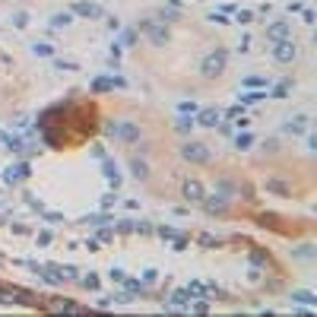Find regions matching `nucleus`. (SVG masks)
Listing matches in <instances>:
<instances>
[{"label":"nucleus","mask_w":317,"mask_h":317,"mask_svg":"<svg viewBox=\"0 0 317 317\" xmlns=\"http://www.w3.org/2000/svg\"><path fill=\"white\" fill-rule=\"evenodd\" d=\"M32 51H35L38 57H51V54H54V48H51L48 41H35V45H32Z\"/></svg>","instance_id":"23"},{"label":"nucleus","mask_w":317,"mask_h":317,"mask_svg":"<svg viewBox=\"0 0 317 317\" xmlns=\"http://www.w3.org/2000/svg\"><path fill=\"white\" fill-rule=\"evenodd\" d=\"M289 89H292V83H289V80L276 83V89H273V99H286V96H289Z\"/></svg>","instance_id":"24"},{"label":"nucleus","mask_w":317,"mask_h":317,"mask_svg":"<svg viewBox=\"0 0 317 317\" xmlns=\"http://www.w3.org/2000/svg\"><path fill=\"white\" fill-rule=\"evenodd\" d=\"M181 156L187 159V162H200V165H203V162H210V149L207 146H203V143H184V146H181Z\"/></svg>","instance_id":"4"},{"label":"nucleus","mask_w":317,"mask_h":317,"mask_svg":"<svg viewBox=\"0 0 317 317\" xmlns=\"http://www.w3.org/2000/svg\"><path fill=\"white\" fill-rule=\"evenodd\" d=\"M191 305V295H187V289H181V292H175L168 298V305H165V311H171V308H187Z\"/></svg>","instance_id":"15"},{"label":"nucleus","mask_w":317,"mask_h":317,"mask_svg":"<svg viewBox=\"0 0 317 317\" xmlns=\"http://www.w3.org/2000/svg\"><path fill=\"white\" fill-rule=\"evenodd\" d=\"M225 61H228L225 51H210V54L203 57V64H200V73L207 76V80H216V76H222V70H225Z\"/></svg>","instance_id":"2"},{"label":"nucleus","mask_w":317,"mask_h":317,"mask_svg":"<svg viewBox=\"0 0 317 317\" xmlns=\"http://www.w3.org/2000/svg\"><path fill=\"white\" fill-rule=\"evenodd\" d=\"M181 194H184V200H187V203H200L203 197H207V191H203V184H200V181H184Z\"/></svg>","instance_id":"9"},{"label":"nucleus","mask_w":317,"mask_h":317,"mask_svg":"<svg viewBox=\"0 0 317 317\" xmlns=\"http://www.w3.org/2000/svg\"><path fill=\"white\" fill-rule=\"evenodd\" d=\"M3 136H6V133H3V130H0V143H3Z\"/></svg>","instance_id":"43"},{"label":"nucleus","mask_w":317,"mask_h":317,"mask_svg":"<svg viewBox=\"0 0 317 317\" xmlns=\"http://www.w3.org/2000/svg\"><path fill=\"white\" fill-rule=\"evenodd\" d=\"M267 191H273V194H282V197H286V194H289V187L282 184V181H267Z\"/></svg>","instance_id":"26"},{"label":"nucleus","mask_w":317,"mask_h":317,"mask_svg":"<svg viewBox=\"0 0 317 317\" xmlns=\"http://www.w3.org/2000/svg\"><path fill=\"white\" fill-rule=\"evenodd\" d=\"M210 22H216V25H228L225 13H210Z\"/></svg>","instance_id":"32"},{"label":"nucleus","mask_w":317,"mask_h":317,"mask_svg":"<svg viewBox=\"0 0 317 317\" xmlns=\"http://www.w3.org/2000/svg\"><path fill=\"white\" fill-rule=\"evenodd\" d=\"M194 124H197L194 117L181 114V117H178V121H175V130H178V133H191V130H194Z\"/></svg>","instance_id":"18"},{"label":"nucleus","mask_w":317,"mask_h":317,"mask_svg":"<svg viewBox=\"0 0 317 317\" xmlns=\"http://www.w3.org/2000/svg\"><path fill=\"white\" fill-rule=\"evenodd\" d=\"M57 70H64V73H73V70H76V64H70V61H57Z\"/></svg>","instance_id":"34"},{"label":"nucleus","mask_w":317,"mask_h":317,"mask_svg":"<svg viewBox=\"0 0 317 317\" xmlns=\"http://www.w3.org/2000/svg\"><path fill=\"white\" fill-rule=\"evenodd\" d=\"M80 282H83L86 289H99V276H92V273H89V276H83Z\"/></svg>","instance_id":"29"},{"label":"nucleus","mask_w":317,"mask_h":317,"mask_svg":"<svg viewBox=\"0 0 317 317\" xmlns=\"http://www.w3.org/2000/svg\"><path fill=\"white\" fill-rule=\"evenodd\" d=\"M130 168H133V175H136V178H140V181H146V178H149V168H146V162H140V159H133V162H130Z\"/></svg>","instance_id":"20"},{"label":"nucleus","mask_w":317,"mask_h":317,"mask_svg":"<svg viewBox=\"0 0 317 317\" xmlns=\"http://www.w3.org/2000/svg\"><path fill=\"white\" fill-rule=\"evenodd\" d=\"M178 111H181V114H194L197 105H194V102H181V105H178Z\"/></svg>","instance_id":"30"},{"label":"nucleus","mask_w":317,"mask_h":317,"mask_svg":"<svg viewBox=\"0 0 317 317\" xmlns=\"http://www.w3.org/2000/svg\"><path fill=\"white\" fill-rule=\"evenodd\" d=\"M292 302L295 305H317V298L311 292H292Z\"/></svg>","instance_id":"22"},{"label":"nucleus","mask_w":317,"mask_h":317,"mask_svg":"<svg viewBox=\"0 0 317 317\" xmlns=\"http://www.w3.org/2000/svg\"><path fill=\"white\" fill-rule=\"evenodd\" d=\"M156 276H159L156 270H146V273H143V286H149V282H156Z\"/></svg>","instance_id":"35"},{"label":"nucleus","mask_w":317,"mask_h":317,"mask_svg":"<svg viewBox=\"0 0 317 317\" xmlns=\"http://www.w3.org/2000/svg\"><path fill=\"white\" fill-rule=\"evenodd\" d=\"M38 305L51 314H83L86 311L83 305H73V302H38Z\"/></svg>","instance_id":"6"},{"label":"nucleus","mask_w":317,"mask_h":317,"mask_svg":"<svg viewBox=\"0 0 317 317\" xmlns=\"http://www.w3.org/2000/svg\"><path fill=\"white\" fill-rule=\"evenodd\" d=\"M238 22H241V25L254 22V13H251V10H241V13H238Z\"/></svg>","instance_id":"31"},{"label":"nucleus","mask_w":317,"mask_h":317,"mask_svg":"<svg viewBox=\"0 0 317 317\" xmlns=\"http://www.w3.org/2000/svg\"><path fill=\"white\" fill-rule=\"evenodd\" d=\"M295 45H292V38H282L273 45V61H279V64H289V61H295Z\"/></svg>","instance_id":"5"},{"label":"nucleus","mask_w":317,"mask_h":317,"mask_svg":"<svg viewBox=\"0 0 317 317\" xmlns=\"http://www.w3.org/2000/svg\"><path fill=\"white\" fill-rule=\"evenodd\" d=\"M111 279H114V282H124L127 276H124V270H111Z\"/></svg>","instance_id":"39"},{"label":"nucleus","mask_w":317,"mask_h":317,"mask_svg":"<svg viewBox=\"0 0 317 317\" xmlns=\"http://www.w3.org/2000/svg\"><path fill=\"white\" fill-rule=\"evenodd\" d=\"M244 114V108L241 105H238V108H232V111H228V117H232V121H235V117H241Z\"/></svg>","instance_id":"40"},{"label":"nucleus","mask_w":317,"mask_h":317,"mask_svg":"<svg viewBox=\"0 0 317 317\" xmlns=\"http://www.w3.org/2000/svg\"><path fill=\"white\" fill-rule=\"evenodd\" d=\"M276 216H273V212H270V216H267V212H263V216H260V225H276Z\"/></svg>","instance_id":"36"},{"label":"nucleus","mask_w":317,"mask_h":317,"mask_svg":"<svg viewBox=\"0 0 317 317\" xmlns=\"http://www.w3.org/2000/svg\"><path fill=\"white\" fill-rule=\"evenodd\" d=\"M194 311H197V314H207V311H210V305H207V302H197V305H194Z\"/></svg>","instance_id":"38"},{"label":"nucleus","mask_w":317,"mask_h":317,"mask_svg":"<svg viewBox=\"0 0 317 317\" xmlns=\"http://www.w3.org/2000/svg\"><path fill=\"white\" fill-rule=\"evenodd\" d=\"M70 22H73V13H54V19H51L54 29H64V25H70Z\"/></svg>","instance_id":"21"},{"label":"nucleus","mask_w":317,"mask_h":317,"mask_svg":"<svg viewBox=\"0 0 317 317\" xmlns=\"http://www.w3.org/2000/svg\"><path fill=\"white\" fill-rule=\"evenodd\" d=\"M0 302L3 305H38L41 295L35 298L29 289H22V286H3L0 289Z\"/></svg>","instance_id":"1"},{"label":"nucleus","mask_w":317,"mask_h":317,"mask_svg":"<svg viewBox=\"0 0 317 317\" xmlns=\"http://www.w3.org/2000/svg\"><path fill=\"white\" fill-rule=\"evenodd\" d=\"M114 136H121V140H140V127L136 124H117Z\"/></svg>","instance_id":"13"},{"label":"nucleus","mask_w":317,"mask_h":317,"mask_svg":"<svg viewBox=\"0 0 317 317\" xmlns=\"http://www.w3.org/2000/svg\"><path fill=\"white\" fill-rule=\"evenodd\" d=\"M32 171H29V162H16V165H10L3 171V181L6 184H16V181H25Z\"/></svg>","instance_id":"7"},{"label":"nucleus","mask_w":317,"mask_h":317,"mask_svg":"<svg viewBox=\"0 0 317 317\" xmlns=\"http://www.w3.org/2000/svg\"><path fill=\"white\" fill-rule=\"evenodd\" d=\"M102 168H105V178H108V181L111 184H121V171H117V165H114V162H111V159H102Z\"/></svg>","instance_id":"16"},{"label":"nucleus","mask_w":317,"mask_h":317,"mask_svg":"<svg viewBox=\"0 0 317 317\" xmlns=\"http://www.w3.org/2000/svg\"><path fill=\"white\" fill-rule=\"evenodd\" d=\"M38 244H51V232H41L38 235Z\"/></svg>","instance_id":"42"},{"label":"nucleus","mask_w":317,"mask_h":317,"mask_svg":"<svg viewBox=\"0 0 317 317\" xmlns=\"http://www.w3.org/2000/svg\"><path fill=\"white\" fill-rule=\"evenodd\" d=\"M251 143H254V136H251V133H238L235 146H238V149H251Z\"/></svg>","instance_id":"25"},{"label":"nucleus","mask_w":317,"mask_h":317,"mask_svg":"<svg viewBox=\"0 0 317 317\" xmlns=\"http://www.w3.org/2000/svg\"><path fill=\"white\" fill-rule=\"evenodd\" d=\"M121 45H124V48H130V45H136V32H133V29H127V32H124Z\"/></svg>","instance_id":"27"},{"label":"nucleus","mask_w":317,"mask_h":317,"mask_svg":"<svg viewBox=\"0 0 317 317\" xmlns=\"http://www.w3.org/2000/svg\"><path fill=\"white\" fill-rule=\"evenodd\" d=\"M286 130H289V133H305V130H308V117H305V114L292 117V121L286 124Z\"/></svg>","instance_id":"17"},{"label":"nucleus","mask_w":317,"mask_h":317,"mask_svg":"<svg viewBox=\"0 0 317 317\" xmlns=\"http://www.w3.org/2000/svg\"><path fill=\"white\" fill-rule=\"evenodd\" d=\"M200 203H203V207H207V212H225V210H228L225 197H219V194H216V197H203Z\"/></svg>","instance_id":"11"},{"label":"nucleus","mask_w":317,"mask_h":317,"mask_svg":"<svg viewBox=\"0 0 317 317\" xmlns=\"http://www.w3.org/2000/svg\"><path fill=\"white\" fill-rule=\"evenodd\" d=\"M159 235H162V238H171V241H175V238L181 235V232H175V228H165V225H162V228H159Z\"/></svg>","instance_id":"33"},{"label":"nucleus","mask_w":317,"mask_h":317,"mask_svg":"<svg viewBox=\"0 0 317 317\" xmlns=\"http://www.w3.org/2000/svg\"><path fill=\"white\" fill-rule=\"evenodd\" d=\"M194 121L200 124V127H219V124H222V111H219V108H203Z\"/></svg>","instance_id":"8"},{"label":"nucleus","mask_w":317,"mask_h":317,"mask_svg":"<svg viewBox=\"0 0 317 317\" xmlns=\"http://www.w3.org/2000/svg\"><path fill=\"white\" fill-rule=\"evenodd\" d=\"M73 13L76 16H86V19H99L102 6H96V3H73Z\"/></svg>","instance_id":"12"},{"label":"nucleus","mask_w":317,"mask_h":317,"mask_svg":"<svg viewBox=\"0 0 317 317\" xmlns=\"http://www.w3.org/2000/svg\"><path fill=\"white\" fill-rule=\"evenodd\" d=\"M251 260H254V263H267V260H270V257H267V254H263V251H254V254H251Z\"/></svg>","instance_id":"37"},{"label":"nucleus","mask_w":317,"mask_h":317,"mask_svg":"<svg viewBox=\"0 0 317 317\" xmlns=\"http://www.w3.org/2000/svg\"><path fill=\"white\" fill-rule=\"evenodd\" d=\"M241 105H251V102H260V99H267V92H260V89H251V92H241Z\"/></svg>","instance_id":"19"},{"label":"nucleus","mask_w":317,"mask_h":317,"mask_svg":"<svg viewBox=\"0 0 317 317\" xmlns=\"http://www.w3.org/2000/svg\"><path fill=\"white\" fill-rule=\"evenodd\" d=\"M13 25H16V29H25V25H29V16H25V13H16V16H13Z\"/></svg>","instance_id":"28"},{"label":"nucleus","mask_w":317,"mask_h":317,"mask_svg":"<svg viewBox=\"0 0 317 317\" xmlns=\"http://www.w3.org/2000/svg\"><path fill=\"white\" fill-rule=\"evenodd\" d=\"M140 32H146L149 41H152V45H159V48L168 41V29H165V25H159V22H152V19H143L140 22Z\"/></svg>","instance_id":"3"},{"label":"nucleus","mask_w":317,"mask_h":317,"mask_svg":"<svg viewBox=\"0 0 317 317\" xmlns=\"http://www.w3.org/2000/svg\"><path fill=\"white\" fill-rule=\"evenodd\" d=\"M111 89H124V80L121 76H99V80H92V92H111Z\"/></svg>","instance_id":"10"},{"label":"nucleus","mask_w":317,"mask_h":317,"mask_svg":"<svg viewBox=\"0 0 317 317\" xmlns=\"http://www.w3.org/2000/svg\"><path fill=\"white\" fill-rule=\"evenodd\" d=\"M267 38H273V41L289 38V22H273L270 29H267Z\"/></svg>","instance_id":"14"},{"label":"nucleus","mask_w":317,"mask_h":317,"mask_svg":"<svg viewBox=\"0 0 317 317\" xmlns=\"http://www.w3.org/2000/svg\"><path fill=\"white\" fill-rule=\"evenodd\" d=\"M0 289H3V282H0Z\"/></svg>","instance_id":"44"},{"label":"nucleus","mask_w":317,"mask_h":317,"mask_svg":"<svg viewBox=\"0 0 317 317\" xmlns=\"http://www.w3.org/2000/svg\"><path fill=\"white\" fill-rule=\"evenodd\" d=\"M200 244L210 247V244H216V238H212V235H200Z\"/></svg>","instance_id":"41"}]
</instances>
